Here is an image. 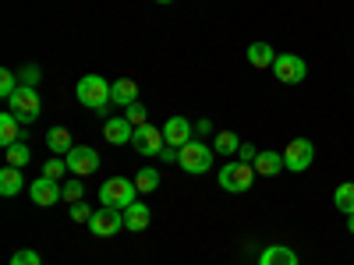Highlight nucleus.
<instances>
[{
    "instance_id": "obj_25",
    "label": "nucleus",
    "mask_w": 354,
    "mask_h": 265,
    "mask_svg": "<svg viewBox=\"0 0 354 265\" xmlns=\"http://www.w3.org/2000/svg\"><path fill=\"white\" fill-rule=\"evenodd\" d=\"M213 149H216L220 156H234V153L241 149V138L234 135V131H220V135L213 138Z\"/></svg>"
},
{
    "instance_id": "obj_18",
    "label": "nucleus",
    "mask_w": 354,
    "mask_h": 265,
    "mask_svg": "<svg viewBox=\"0 0 354 265\" xmlns=\"http://www.w3.org/2000/svg\"><path fill=\"white\" fill-rule=\"evenodd\" d=\"M259 265H301V262H298V255H294L290 248H283V244H273V248H262V255H259Z\"/></svg>"
},
{
    "instance_id": "obj_22",
    "label": "nucleus",
    "mask_w": 354,
    "mask_h": 265,
    "mask_svg": "<svg viewBox=\"0 0 354 265\" xmlns=\"http://www.w3.org/2000/svg\"><path fill=\"white\" fill-rule=\"evenodd\" d=\"M333 209L344 216H354V181H347L333 191Z\"/></svg>"
},
{
    "instance_id": "obj_15",
    "label": "nucleus",
    "mask_w": 354,
    "mask_h": 265,
    "mask_svg": "<svg viewBox=\"0 0 354 265\" xmlns=\"http://www.w3.org/2000/svg\"><path fill=\"white\" fill-rule=\"evenodd\" d=\"M149 219H153V213H149L145 202H135V205L124 209V230H131V233H142L145 226H149Z\"/></svg>"
},
{
    "instance_id": "obj_17",
    "label": "nucleus",
    "mask_w": 354,
    "mask_h": 265,
    "mask_svg": "<svg viewBox=\"0 0 354 265\" xmlns=\"http://www.w3.org/2000/svg\"><path fill=\"white\" fill-rule=\"evenodd\" d=\"M248 64H252L255 71L273 68V64H277V50H273L270 43H252V46H248Z\"/></svg>"
},
{
    "instance_id": "obj_9",
    "label": "nucleus",
    "mask_w": 354,
    "mask_h": 265,
    "mask_svg": "<svg viewBox=\"0 0 354 265\" xmlns=\"http://www.w3.org/2000/svg\"><path fill=\"white\" fill-rule=\"evenodd\" d=\"M28 198H32L39 209H53L57 202H64V188L53 181V177H39V181L28 184Z\"/></svg>"
},
{
    "instance_id": "obj_21",
    "label": "nucleus",
    "mask_w": 354,
    "mask_h": 265,
    "mask_svg": "<svg viewBox=\"0 0 354 265\" xmlns=\"http://www.w3.org/2000/svg\"><path fill=\"white\" fill-rule=\"evenodd\" d=\"M252 166H255V173H262V177H277L280 170H287V166H283V153H270V149L259 153V159H255Z\"/></svg>"
},
{
    "instance_id": "obj_27",
    "label": "nucleus",
    "mask_w": 354,
    "mask_h": 265,
    "mask_svg": "<svg viewBox=\"0 0 354 265\" xmlns=\"http://www.w3.org/2000/svg\"><path fill=\"white\" fill-rule=\"evenodd\" d=\"M64 173H71L64 156H53V159H46V163H43V177H53V181H61Z\"/></svg>"
},
{
    "instance_id": "obj_32",
    "label": "nucleus",
    "mask_w": 354,
    "mask_h": 265,
    "mask_svg": "<svg viewBox=\"0 0 354 265\" xmlns=\"http://www.w3.org/2000/svg\"><path fill=\"white\" fill-rule=\"evenodd\" d=\"M18 78H21V85H32V88H36V85H39V68H36V64H28V68H21Z\"/></svg>"
},
{
    "instance_id": "obj_2",
    "label": "nucleus",
    "mask_w": 354,
    "mask_h": 265,
    "mask_svg": "<svg viewBox=\"0 0 354 265\" xmlns=\"http://www.w3.org/2000/svg\"><path fill=\"white\" fill-rule=\"evenodd\" d=\"M8 110L18 117L21 124H32V121H39V113H43L39 92H36L32 85H18V92L8 99Z\"/></svg>"
},
{
    "instance_id": "obj_23",
    "label": "nucleus",
    "mask_w": 354,
    "mask_h": 265,
    "mask_svg": "<svg viewBox=\"0 0 354 265\" xmlns=\"http://www.w3.org/2000/svg\"><path fill=\"white\" fill-rule=\"evenodd\" d=\"M135 188H138L142 195L160 191V170H156V166H142V170L135 173Z\"/></svg>"
},
{
    "instance_id": "obj_36",
    "label": "nucleus",
    "mask_w": 354,
    "mask_h": 265,
    "mask_svg": "<svg viewBox=\"0 0 354 265\" xmlns=\"http://www.w3.org/2000/svg\"><path fill=\"white\" fill-rule=\"evenodd\" d=\"M347 230H351V233H354V216H347Z\"/></svg>"
},
{
    "instance_id": "obj_26",
    "label": "nucleus",
    "mask_w": 354,
    "mask_h": 265,
    "mask_svg": "<svg viewBox=\"0 0 354 265\" xmlns=\"http://www.w3.org/2000/svg\"><path fill=\"white\" fill-rule=\"evenodd\" d=\"M18 85H21V78L11 71V68H4V71H0V96H4V103L18 92Z\"/></svg>"
},
{
    "instance_id": "obj_35",
    "label": "nucleus",
    "mask_w": 354,
    "mask_h": 265,
    "mask_svg": "<svg viewBox=\"0 0 354 265\" xmlns=\"http://www.w3.org/2000/svg\"><path fill=\"white\" fill-rule=\"evenodd\" d=\"M195 131H198V135H209V131H213V121H198Z\"/></svg>"
},
{
    "instance_id": "obj_19",
    "label": "nucleus",
    "mask_w": 354,
    "mask_h": 265,
    "mask_svg": "<svg viewBox=\"0 0 354 265\" xmlns=\"http://www.w3.org/2000/svg\"><path fill=\"white\" fill-rule=\"evenodd\" d=\"M46 149H50L53 156H68V153L75 149L71 131H68V128H50V131H46Z\"/></svg>"
},
{
    "instance_id": "obj_30",
    "label": "nucleus",
    "mask_w": 354,
    "mask_h": 265,
    "mask_svg": "<svg viewBox=\"0 0 354 265\" xmlns=\"http://www.w3.org/2000/svg\"><path fill=\"white\" fill-rule=\"evenodd\" d=\"M124 117H128V121H131L135 128L149 124V121H145V117H149V113H145V106H142V103H131V106H124Z\"/></svg>"
},
{
    "instance_id": "obj_34",
    "label": "nucleus",
    "mask_w": 354,
    "mask_h": 265,
    "mask_svg": "<svg viewBox=\"0 0 354 265\" xmlns=\"http://www.w3.org/2000/svg\"><path fill=\"white\" fill-rule=\"evenodd\" d=\"M160 159H163V163H177V159H181V149H174V145H163Z\"/></svg>"
},
{
    "instance_id": "obj_33",
    "label": "nucleus",
    "mask_w": 354,
    "mask_h": 265,
    "mask_svg": "<svg viewBox=\"0 0 354 265\" xmlns=\"http://www.w3.org/2000/svg\"><path fill=\"white\" fill-rule=\"evenodd\" d=\"M238 159H241V163H255V159H259V149H255L252 141H241V149H238Z\"/></svg>"
},
{
    "instance_id": "obj_31",
    "label": "nucleus",
    "mask_w": 354,
    "mask_h": 265,
    "mask_svg": "<svg viewBox=\"0 0 354 265\" xmlns=\"http://www.w3.org/2000/svg\"><path fill=\"white\" fill-rule=\"evenodd\" d=\"M71 219H75V223H88V219H93V209H88L85 202H75V205H71Z\"/></svg>"
},
{
    "instance_id": "obj_37",
    "label": "nucleus",
    "mask_w": 354,
    "mask_h": 265,
    "mask_svg": "<svg viewBox=\"0 0 354 265\" xmlns=\"http://www.w3.org/2000/svg\"><path fill=\"white\" fill-rule=\"evenodd\" d=\"M156 4H174V0H156Z\"/></svg>"
},
{
    "instance_id": "obj_10",
    "label": "nucleus",
    "mask_w": 354,
    "mask_h": 265,
    "mask_svg": "<svg viewBox=\"0 0 354 265\" xmlns=\"http://www.w3.org/2000/svg\"><path fill=\"white\" fill-rule=\"evenodd\" d=\"M273 71H277V78H280L283 85H298V81H305L308 64L301 61L298 53H277V64H273Z\"/></svg>"
},
{
    "instance_id": "obj_7",
    "label": "nucleus",
    "mask_w": 354,
    "mask_h": 265,
    "mask_svg": "<svg viewBox=\"0 0 354 265\" xmlns=\"http://www.w3.org/2000/svg\"><path fill=\"white\" fill-rule=\"evenodd\" d=\"M64 159H68L71 177H88V173L100 170V153L93 149V145H75V149H71Z\"/></svg>"
},
{
    "instance_id": "obj_11",
    "label": "nucleus",
    "mask_w": 354,
    "mask_h": 265,
    "mask_svg": "<svg viewBox=\"0 0 354 265\" xmlns=\"http://www.w3.org/2000/svg\"><path fill=\"white\" fill-rule=\"evenodd\" d=\"M88 230L96 233V237H113V233H121L124 230V213L121 209H103L93 213V219H88Z\"/></svg>"
},
{
    "instance_id": "obj_4",
    "label": "nucleus",
    "mask_w": 354,
    "mask_h": 265,
    "mask_svg": "<svg viewBox=\"0 0 354 265\" xmlns=\"http://www.w3.org/2000/svg\"><path fill=\"white\" fill-rule=\"evenodd\" d=\"M78 103L88 106V110H103V106H110L113 99H110V85H106V78H100V75H85V78H78Z\"/></svg>"
},
{
    "instance_id": "obj_20",
    "label": "nucleus",
    "mask_w": 354,
    "mask_h": 265,
    "mask_svg": "<svg viewBox=\"0 0 354 265\" xmlns=\"http://www.w3.org/2000/svg\"><path fill=\"white\" fill-rule=\"evenodd\" d=\"M15 141H21V121L11 113V110H4L0 113V145H15Z\"/></svg>"
},
{
    "instance_id": "obj_1",
    "label": "nucleus",
    "mask_w": 354,
    "mask_h": 265,
    "mask_svg": "<svg viewBox=\"0 0 354 265\" xmlns=\"http://www.w3.org/2000/svg\"><path fill=\"white\" fill-rule=\"evenodd\" d=\"M135 181H128V177H106L103 188H100V205H106V209H128V205H135Z\"/></svg>"
},
{
    "instance_id": "obj_16",
    "label": "nucleus",
    "mask_w": 354,
    "mask_h": 265,
    "mask_svg": "<svg viewBox=\"0 0 354 265\" xmlns=\"http://www.w3.org/2000/svg\"><path fill=\"white\" fill-rule=\"evenodd\" d=\"M110 99H113L117 106L138 103V85H135V78H117V81L110 85Z\"/></svg>"
},
{
    "instance_id": "obj_14",
    "label": "nucleus",
    "mask_w": 354,
    "mask_h": 265,
    "mask_svg": "<svg viewBox=\"0 0 354 265\" xmlns=\"http://www.w3.org/2000/svg\"><path fill=\"white\" fill-rule=\"evenodd\" d=\"M21 191H28L21 170H18V166H4V170H0V195L15 198V195H21Z\"/></svg>"
},
{
    "instance_id": "obj_28",
    "label": "nucleus",
    "mask_w": 354,
    "mask_h": 265,
    "mask_svg": "<svg viewBox=\"0 0 354 265\" xmlns=\"http://www.w3.org/2000/svg\"><path fill=\"white\" fill-rule=\"evenodd\" d=\"M64 202H68V205L85 202V184H82V177H71V181L64 184Z\"/></svg>"
},
{
    "instance_id": "obj_29",
    "label": "nucleus",
    "mask_w": 354,
    "mask_h": 265,
    "mask_svg": "<svg viewBox=\"0 0 354 265\" xmlns=\"http://www.w3.org/2000/svg\"><path fill=\"white\" fill-rule=\"evenodd\" d=\"M11 265H43V258H39V251H32V248H21V251L11 255Z\"/></svg>"
},
{
    "instance_id": "obj_5",
    "label": "nucleus",
    "mask_w": 354,
    "mask_h": 265,
    "mask_svg": "<svg viewBox=\"0 0 354 265\" xmlns=\"http://www.w3.org/2000/svg\"><path fill=\"white\" fill-rule=\"evenodd\" d=\"M252 181H255V166L252 163H227L220 170V188L230 191V195H241V191H252Z\"/></svg>"
},
{
    "instance_id": "obj_12",
    "label": "nucleus",
    "mask_w": 354,
    "mask_h": 265,
    "mask_svg": "<svg viewBox=\"0 0 354 265\" xmlns=\"http://www.w3.org/2000/svg\"><path fill=\"white\" fill-rule=\"evenodd\" d=\"M192 121H188V117H181V113H177V117H170V121L163 124V138H167V145H174V149H185V145L192 141Z\"/></svg>"
},
{
    "instance_id": "obj_6",
    "label": "nucleus",
    "mask_w": 354,
    "mask_h": 265,
    "mask_svg": "<svg viewBox=\"0 0 354 265\" xmlns=\"http://www.w3.org/2000/svg\"><path fill=\"white\" fill-rule=\"evenodd\" d=\"M312 159H315V145H312L308 138H294V141H287V149H283V166H287V170L305 173V170L312 166Z\"/></svg>"
},
{
    "instance_id": "obj_8",
    "label": "nucleus",
    "mask_w": 354,
    "mask_h": 265,
    "mask_svg": "<svg viewBox=\"0 0 354 265\" xmlns=\"http://www.w3.org/2000/svg\"><path fill=\"white\" fill-rule=\"evenodd\" d=\"M131 145H135V153H138V156H160V153H163V145H167L163 128H153V124H142V128H135Z\"/></svg>"
},
{
    "instance_id": "obj_13",
    "label": "nucleus",
    "mask_w": 354,
    "mask_h": 265,
    "mask_svg": "<svg viewBox=\"0 0 354 265\" xmlns=\"http://www.w3.org/2000/svg\"><path fill=\"white\" fill-rule=\"evenodd\" d=\"M103 138H106L110 145H131V138H135V124L128 121V117H106Z\"/></svg>"
},
{
    "instance_id": "obj_3",
    "label": "nucleus",
    "mask_w": 354,
    "mask_h": 265,
    "mask_svg": "<svg viewBox=\"0 0 354 265\" xmlns=\"http://www.w3.org/2000/svg\"><path fill=\"white\" fill-rule=\"evenodd\" d=\"M213 156H216V149L213 145H205V141H188L185 149H181V170L185 173H195V177H202V173H209V166H213Z\"/></svg>"
},
{
    "instance_id": "obj_24",
    "label": "nucleus",
    "mask_w": 354,
    "mask_h": 265,
    "mask_svg": "<svg viewBox=\"0 0 354 265\" xmlns=\"http://www.w3.org/2000/svg\"><path fill=\"white\" fill-rule=\"evenodd\" d=\"M8 166H18V170H25L28 163H32V153H28V145L25 141H15V145H8Z\"/></svg>"
}]
</instances>
